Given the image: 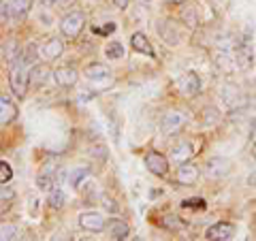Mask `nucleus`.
Masks as SVG:
<instances>
[{
    "label": "nucleus",
    "instance_id": "obj_41",
    "mask_svg": "<svg viewBox=\"0 0 256 241\" xmlns=\"http://www.w3.org/2000/svg\"><path fill=\"white\" fill-rule=\"evenodd\" d=\"M56 2H58V0H41V4H45V6H52Z\"/></svg>",
    "mask_w": 256,
    "mask_h": 241
},
{
    "label": "nucleus",
    "instance_id": "obj_23",
    "mask_svg": "<svg viewBox=\"0 0 256 241\" xmlns=\"http://www.w3.org/2000/svg\"><path fill=\"white\" fill-rule=\"evenodd\" d=\"M47 77H50V68L47 66H41V64L30 66V86H43Z\"/></svg>",
    "mask_w": 256,
    "mask_h": 241
},
{
    "label": "nucleus",
    "instance_id": "obj_37",
    "mask_svg": "<svg viewBox=\"0 0 256 241\" xmlns=\"http://www.w3.org/2000/svg\"><path fill=\"white\" fill-rule=\"evenodd\" d=\"M105 207L109 212H116L118 210V205H116V200H109V198H105Z\"/></svg>",
    "mask_w": 256,
    "mask_h": 241
},
{
    "label": "nucleus",
    "instance_id": "obj_18",
    "mask_svg": "<svg viewBox=\"0 0 256 241\" xmlns=\"http://www.w3.org/2000/svg\"><path fill=\"white\" fill-rule=\"evenodd\" d=\"M107 230H109V235L114 239H128V235H130V226H128L124 220H118V218L109 220Z\"/></svg>",
    "mask_w": 256,
    "mask_h": 241
},
{
    "label": "nucleus",
    "instance_id": "obj_17",
    "mask_svg": "<svg viewBox=\"0 0 256 241\" xmlns=\"http://www.w3.org/2000/svg\"><path fill=\"white\" fill-rule=\"evenodd\" d=\"M130 47L139 54H146V56H154V50H152V43L148 41V36L143 32H134L130 36Z\"/></svg>",
    "mask_w": 256,
    "mask_h": 241
},
{
    "label": "nucleus",
    "instance_id": "obj_25",
    "mask_svg": "<svg viewBox=\"0 0 256 241\" xmlns=\"http://www.w3.org/2000/svg\"><path fill=\"white\" fill-rule=\"evenodd\" d=\"M38 56H41V50H36V45H34V43H28V45L22 50V54H20V58H18V60H22L24 64L32 66V64L36 62Z\"/></svg>",
    "mask_w": 256,
    "mask_h": 241
},
{
    "label": "nucleus",
    "instance_id": "obj_30",
    "mask_svg": "<svg viewBox=\"0 0 256 241\" xmlns=\"http://www.w3.org/2000/svg\"><path fill=\"white\" fill-rule=\"evenodd\" d=\"M11 178H13V168L6 160H2V162H0V184H9Z\"/></svg>",
    "mask_w": 256,
    "mask_h": 241
},
{
    "label": "nucleus",
    "instance_id": "obj_8",
    "mask_svg": "<svg viewBox=\"0 0 256 241\" xmlns=\"http://www.w3.org/2000/svg\"><path fill=\"white\" fill-rule=\"evenodd\" d=\"M198 175H201V168L192 162H184V164H178V173H175V180L182 186H192V184H196Z\"/></svg>",
    "mask_w": 256,
    "mask_h": 241
},
{
    "label": "nucleus",
    "instance_id": "obj_34",
    "mask_svg": "<svg viewBox=\"0 0 256 241\" xmlns=\"http://www.w3.org/2000/svg\"><path fill=\"white\" fill-rule=\"evenodd\" d=\"M92 156L100 158V160H105V158H107V148H105V146H96V148H92Z\"/></svg>",
    "mask_w": 256,
    "mask_h": 241
},
{
    "label": "nucleus",
    "instance_id": "obj_27",
    "mask_svg": "<svg viewBox=\"0 0 256 241\" xmlns=\"http://www.w3.org/2000/svg\"><path fill=\"white\" fill-rule=\"evenodd\" d=\"M64 203H66V194H64L60 188H54L50 192V205L54 207V210H62Z\"/></svg>",
    "mask_w": 256,
    "mask_h": 241
},
{
    "label": "nucleus",
    "instance_id": "obj_33",
    "mask_svg": "<svg viewBox=\"0 0 256 241\" xmlns=\"http://www.w3.org/2000/svg\"><path fill=\"white\" fill-rule=\"evenodd\" d=\"M116 30V24H102V26H92V32H96V34H109V32H114Z\"/></svg>",
    "mask_w": 256,
    "mask_h": 241
},
{
    "label": "nucleus",
    "instance_id": "obj_40",
    "mask_svg": "<svg viewBox=\"0 0 256 241\" xmlns=\"http://www.w3.org/2000/svg\"><path fill=\"white\" fill-rule=\"evenodd\" d=\"M30 212L36 214V196H30Z\"/></svg>",
    "mask_w": 256,
    "mask_h": 241
},
{
    "label": "nucleus",
    "instance_id": "obj_9",
    "mask_svg": "<svg viewBox=\"0 0 256 241\" xmlns=\"http://www.w3.org/2000/svg\"><path fill=\"white\" fill-rule=\"evenodd\" d=\"M158 34L162 41H166L169 45H178L182 41V34H180V26L171 20H164V22H158Z\"/></svg>",
    "mask_w": 256,
    "mask_h": 241
},
{
    "label": "nucleus",
    "instance_id": "obj_14",
    "mask_svg": "<svg viewBox=\"0 0 256 241\" xmlns=\"http://www.w3.org/2000/svg\"><path fill=\"white\" fill-rule=\"evenodd\" d=\"M62 52H64V43H62V38H58V36L50 38V41L43 43V47H41V56H43L47 62L58 60L60 56H62Z\"/></svg>",
    "mask_w": 256,
    "mask_h": 241
},
{
    "label": "nucleus",
    "instance_id": "obj_45",
    "mask_svg": "<svg viewBox=\"0 0 256 241\" xmlns=\"http://www.w3.org/2000/svg\"><path fill=\"white\" fill-rule=\"evenodd\" d=\"M146 2H150V0H146Z\"/></svg>",
    "mask_w": 256,
    "mask_h": 241
},
{
    "label": "nucleus",
    "instance_id": "obj_12",
    "mask_svg": "<svg viewBox=\"0 0 256 241\" xmlns=\"http://www.w3.org/2000/svg\"><path fill=\"white\" fill-rule=\"evenodd\" d=\"M192 154H194V146L188 143V141H184V143H180V146L171 148L169 160L175 162V164H184V162H188V160L192 158Z\"/></svg>",
    "mask_w": 256,
    "mask_h": 241
},
{
    "label": "nucleus",
    "instance_id": "obj_42",
    "mask_svg": "<svg viewBox=\"0 0 256 241\" xmlns=\"http://www.w3.org/2000/svg\"><path fill=\"white\" fill-rule=\"evenodd\" d=\"M164 2H169V4H182L184 0H164Z\"/></svg>",
    "mask_w": 256,
    "mask_h": 241
},
{
    "label": "nucleus",
    "instance_id": "obj_24",
    "mask_svg": "<svg viewBox=\"0 0 256 241\" xmlns=\"http://www.w3.org/2000/svg\"><path fill=\"white\" fill-rule=\"evenodd\" d=\"M214 43H216V47H218L220 52H233V50H239V41H237L233 34H220Z\"/></svg>",
    "mask_w": 256,
    "mask_h": 241
},
{
    "label": "nucleus",
    "instance_id": "obj_31",
    "mask_svg": "<svg viewBox=\"0 0 256 241\" xmlns=\"http://www.w3.org/2000/svg\"><path fill=\"white\" fill-rule=\"evenodd\" d=\"M182 18H184V22H186L190 28H194L196 24H198V13H196V9H184Z\"/></svg>",
    "mask_w": 256,
    "mask_h": 241
},
{
    "label": "nucleus",
    "instance_id": "obj_10",
    "mask_svg": "<svg viewBox=\"0 0 256 241\" xmlns=\"http://www.w3.org/2000/svg\"><path fill=\"white\" fill-rule=\"evenodd\" d=\"M233 237H235V226L228 222H218L207 230V239H214V241H230Z\"/></svg>",
    "mask_w": 256,
    "mask_h": 241
},
{
    "label": "nucleus",
    "instance_id": "obj_44",
    "mask_svg": "<svg viewBox=\"0 0 256 241\" xmlns=\"http://www.w3.org/2000/svg\"><path fill=\"white\" fill-rule=\"evenodd\" d=\"M252 156H254V160H256V143H254V148H252Z\"/></svg>",
    "mask_w": 256,
    "mask_h": 241
},
{
    "label": "nucleus",
    "instance_id": "obj_1",
    "mask_svg": "<svg viewBox=\"0 0 256 241\" xmlns=\"http://www.w3.org/2000/svg\"><path fill=\"white\" fill-rule=\"evenodd\" d=\"M9 84H11V92L18 96L20 100L26 98L28 88H30V68H28V64H24L22 60H15L11 64Z\"/></svg>",
    "mask_w": 256,
    "mask_h": 241
},
{
    "label": "nucleus",
    "instance_id": "obj_32",
    "mask_svg": "<svg viewBox=\"0 0 256 241\" xmlns=\"http://www.w3.org/2000/svg\"><path fill=\"white\" fill-rule=\"evenodd\" d=\"M13 196H15L13 188H11V186H6V184H2V188H0V198H2V203L6 205L9 200H13Z\"/></svg>",
    "mask_w": 256,
    "mask_h": 241
},
{
    "label": "nucleus",
    "instance_id": "obj_35",
    "mask_svg": "<svg viewBox=\"0 0 256 241\" xmlns=\"http://www.w3.org/2000/svg\"><path fill=\"white\" fill-rule=\"evenodd\" d=\"M184 207H205V200L203 198H188V200H184Z\"/></svg>",
    "mask_w": 256,
    "mask_h": 241
},
{
    "label": "nucleus",
    "instance_id": "obj_39",
    "mask_svg": "<svg viewBox=\"0 0 256 241\" xmlns=\"http://www.w3.org/2000/svg\"><path fill=\"white\" fill-rule=\"evenodd\" d=\"M248 186H252V188H256V171L250 175V178H248Z\"/></svg>",
    "mask_w": 256,
    "mask_h": 241
},
{
    "label": "nucleus",
    "instance_id": "obj_43",
    "mask_svg": "<svg viewBox=\"0 0 256 241\" xmlns=\"http://www.w3.org/2000/svg\"><path fill=\"white\" fill-rule=\"evenodd\" d=\"M58 2H60V4H62V6H68V4H70V2H73V0H58Z\"/></svg>",
    "mask_w": 256,
    "mask_h": 241
},
{
    "label": "nucleus",
    "instance_id": "obj_28",
    "mask_svg": "<svg viewBox=\"0 0 256 241\" xmlns=\"http://www.w3.org/2000/svg\"><path fill=\"white\" fill-rule=\"evenodd\" d=\"M105 56H107L109 60H120V58H124V47H122V43H118V41L109 43V45L105 47Z\"/></svg>",
    "mask_w": 256,
    "mask_h": 241
},
{
    "label": "nucleus",
    "instance_id": "obj_6",
    "mask_svg": "<svg viewBox=\"0 0 256 241\" xmlns=\"http://www.w3.org/2000/svg\"><path fill=\"white\" fill-rule=\"evenodd\" d=\"M143 162H146V168L152 175L164 178V175L169 173V160H166L162 154H158V152H150V154H146Z\"/></svg>",
    "mask_w": 256,
    "mask_h": 241
},
{
    "label": "nucleus",
    "instance_id": "obj_36",
    "mask_svg": "<svg viewBox=\"0 0 256 241\" xmlns=\"http://www.w3.org/2000/svg\"><path fill=\"white\" fill-rule=\"evenodd\" d=\"M9 18H13V15H9V9H6V0H2V22H6Z\"/></svg>",
    "mask_w": 256,
    "mask_h": 241
},
{
    "label": "nucleus",
    "instance_id": "obj_11",
    "mask_svg": "<svg viewBox=\"0 0 256 241\" xmlns=\"http://www.w3.org/2000/svg\"><path fill=\"white\" fill-rule=\"evenodd\" d=\"M84 75L90 79V82H107V79H111V70L102 62H90L84 68Z\"/></svg>",
    "mask_w": 256,
    "mask_h": 241
},
{
    "label": "nucleus",
    "instance_id": "obj_22",
    "mask_svg": "<svg viewBox=\"0 0 256 241\" xmlns=\"http://www.w3.org/2000/svg\"><path fill=\"white\" fill-rule=\"evenodd\" d=\"M18 41H13V38H9V41H4L2 43V58H4V62H9V64H13L15 60L20 58V54H22V50H18Z\"/></svg>",
    "mask_w": 256,
    "mask_h": 241
},
{
    "label": "nucleus",
    "instance_id": "obj_3",
    "mask_svg": "<svg viewBox=\"0 0 256 241\" xmlns=\"http://www.w3.org/2000/svg\"><path fill=\"white\" fill-rule=\"evenodd\" d=\"M230 171H233V162L222 156H214L207 160V164H205V175L210 180H222V178H226Z\"/></svg>",
    "mask_w": 256,
    "mask_h": 241
},
{
    "label": "nucleus",
    "instance_id": "obj_26",
    "mask_svg": "<svg viewBox=\"0 0 256 241\" xmlns=\"http://www.w3.org/2000/svg\"><path fill=\"white\" fill-rule=\"evenodd\" d=\"M32 9V0H13V4H11V15L13 18H26V15L30 13Z\"/></svg>",
    "mask_w": 256,
    "mask_h": 241
},
{
    "label": "nucleus",
    "instance_id": "obj_13",
    "mask_svg": "<svg viewBox=\"0 0 256 241\" xmlns=\"http://www.w3.org/2000/svg\"><path fill=\"white\" fill-rule=\"evenodd\" d=\"M180 92L186 96H196L201 92V77L196 73H186L180 79Z\"/></svg>",
    "mask_w": 256,
    "mask_h": 241
},
{
    "label": "nucleus",
    "instance_id": "obj_29",
    "mask_svg": "<svg viewBox=\"0 0 256 241\" xmlns=\"http://www.w3.org/2000/svg\"><path fill=\"white\" fill-rule=\"evenodd\" d=\"M0 239L2 241H13V239H18V228L13 226V224H2L0 226Z\"/></svg>",
    "mask_w": 256,
    "mask_h": 241
},
{
    "label": "nucleus",
    "instance_id": "obj_5",
    "mask_svg": "<svg viewBox=\"0 0 256 241\" xmlns=\"http://www.w3.org/2000/svg\"><path fill=\"white\" fill-rule=\"evenodd\" d=\"M77 222L79 226H82L84 230H90V232H100L107 228V222L105 218L98 214V212H84L77 216Z\"/></svg>",
    "mask_w": 256,
    "mask_h": 241
},
{
    "label": "nucleus",
    "instance_id": "obj_20",
    "mask_svg": "<svg viewBox=\"0 0 256 241\" xmlns=\"http://www.w3.org/2000/svg\"><path fill=\"white\" fill-rule=\"evenodd\" d=\"M216 64L222 68V70H226V73H230V70H235L239 66V58H235V56H230V52H220V54H216Z\"/></svg>",
    "mask_w": 256,
    "mask_h": 241
},
{
    "label": "nucleus",
    "instance_id": "obj_38",
    "mask_svg": "<svg viewBox=\"0 0 256 241\" xmlns=\"http://www.w3.org/2000/svg\"><path fill=\"white\" fill-rule=\"evenodd\" d=\"M128 2H130V0H114V4L118 6V9H126Z\"/></svg>",
    "mask_w": 256,
    "mask_h": 241
},
{
    "label": "nucleus",
    "instance_id": "obj_21",
    "mask_svg": "<svg viewBox=\"0 0 256 241\" xmlns=\"http://www.w3.org/2000/svg\"><path fill=\"white\" fill-rule=\"evenodd\" d=\"M54 171H45V168H41V173L36 175V188L41 192H52L54 186H56V178H54Z\"/></svg>",
    "mask_w": 256,
    "mask_h": 241
},
{
    "label": "nucleus",
    "instance_id": "obj_4",
    "mask_svg": "<svg viewBox=\"0 0 256 241\" xmlns=\"http://www.w3.org/2000/svg\"><path fill=\"white\" fill-rule=\"evenodd\" d=\"M186 126V116L182 111H169L162 120H160V132L166 136H173L175 132H180Z\"/></svg>",
    "mask_w": 256,
    "mask_h": 241
},
{
    "label": "nucleus",
    "instance_id": "obj_19",
    "mask_svg": "<svg viewBox=\"0 0 256 241\" xmlns=\"http://www.w3.org/2000/svg\"><path fill=\"white\" fill-rule=\"evenodd\" d=\"M90 178V168L88 166H75V168H70V173H68V186H73L75 190L77 188H82L84 186V182Z\"/></svg>",
    "mask_w": 256,
    "mask_h": 241
},
{
    "label": "nucleus",
    "instance_id": "obj_7",
    "mask_svg": "<svg viewBox=\"0 0 256 241\" xmlns=\"http://www.w3.org/2000/svg\"><path fill=\"white\" fill-rule=\"evenodd\" d=\"M52 77H54V84L58 86V88H73L79 82V73H77L75 68H70V66L56 68L54 73H52Z\"/></svg>",
    "mask_w": 256,
    "mask_h": 241
},
{
    "label": "nucleus",
    "instance_id": "obj_16",
    "mask_svg": "<svg viewBox=\"0 0 256 241\" xmlns=\"http://www.w3.org/2000/svg\"><path fill=\"white\" fill-rule=\"evenodd\" d=\"M222 98L226 100L228 107H242V105H244V94H242V90H239L237 86H233V84H228V86L222 90Z\"/></svg>",
    "mask_w": 256,
    "mask_h": 241
},
{
    "label": "nucleus",
    "instance_id": "obj_2",
    "mask_svg": "<svg viewBox=\"0 0 256 241\" xmlns=\"http://www.w3.org/2000/svg\"><path fill=\"white\" fill-rule=\"evenodd\" d=\"M86 26V13L84 11H70L68 15H64V20L60 22V30L64 36H77Z\"/></svg>",
    "mask_w": 256,
    "mask_h": 241
},
{
    "label": "nucleus",
    "instance_id": "obj_15",
    "mask_svg": "<svg viewBox=\"0 0 256 241\" xmlns=\"http://www.w3.org/2000/svg\"><path fill=\"white\" fill-rule=\"evenodd\" d=\"M15 118H18V107L13 105V100L9 96L2 94L0 96V122H2V126H6V124H11Z\"/></svg>",
    "mask_w": 256,
    "mask_h": 241
}]
</instances>
